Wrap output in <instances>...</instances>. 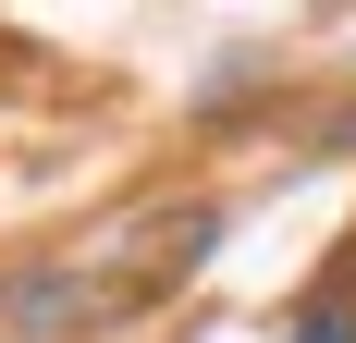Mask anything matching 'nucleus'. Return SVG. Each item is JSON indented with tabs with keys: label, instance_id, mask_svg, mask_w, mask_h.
Instances as JSON below:
<instances>
[{
	"label": "nucleus",
	"instance_id": "nucleus-2",
	"mask_svg": "<svg viewBox=\"0 0 356 343\" xmlns=\"http://www.w3.org/2000/svg\"><path fill=\"white\" fill-rule=\"evenodd\" d=\"M283 343H356V307L344 294H307V307L283 319Z\"/></svg>",
	"mask_w": 356,
	"mask_h": 343
},
{
	"label": "nucleus",
	"instance_id": "nucleus-1",
	"mask_svg": "<svg viewBox=\"0 0 356 343\" xmlns=\"http://www.w3.org/2000/svg\"><path fill=\"white\" fill-rule=\"evenodd\" d=\"M209 233H221V208H172V221H147V245H136V258L25 270V282H13V319H25V331H111V319L160 307V294H172L197 258H209Z\"/></svg>",
	"mask_w": 356,
	"mask_h": 343
}]
</instances>
